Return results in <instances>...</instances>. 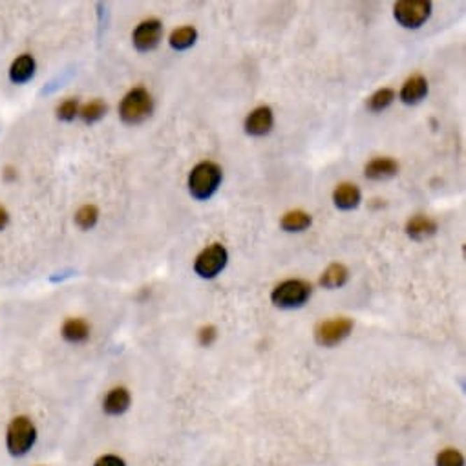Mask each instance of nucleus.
I'll list each match as a JSON object with an SVG mask.
<instances>
[{"label": "nucleus", "instance_id": "24", "mask_svg": "<svg viewBox=\"0 0 466 466\" xmlns=\"http://www.w3.org/2000/svg\"><path fill=\"white\" fill-rule=\"evenodd\" d=\"M79 115V101L77 99H66L57 106V118L62 121H71Z\"/></svg>", "mask_w": 466, "mask_h": 466}, {"label": "nucleus", "instance_id": "3", "mask_svg": "<svg viewBox=\"0 0 466 466\" xmlns=\"http://www.w3.org/2000/svg\"><path fill=\"white\" fill-rule=\"evenodd\" d=\"M37 439V430H35L34 423L28 417H15L8 426V433H6V444L10 450L11 456L20 457L31 450Z\"/></svg>", "mask_w": 466, "mask_h": 466}, {"label": "nucleus", "instance_id": "28", "mask_svg": "<svg viewBox=\"0 0 466 466\" xmlns=\"http://www.w3.org/2000/svg\"><path fill=\"white\" fill-rule=\"evenodd\" d=\"M13 178H17V172H15L13 169H6L4 172V179H8V181H11Z\"/></svg>", "mask_w": 466, "mask_h": 466}, {"label": "nucleus", "instance_id": "1", "mask_svg": "<svg viewBox=\"0 0 466 466\" xmlns=\"http://www.w3.org/2000/svg\"><path fill=\"white\" fill-rule=\"evenodd\" d=\"M222 167L212 161H202L189 176V190L196 199H209L222 183Z\"/></svg>", "mask_w": 466, "mask_h": 466}, {"label": "nucleus", "instance_id": "8", "mask_svg": "<svg viewBox=\"0 0 466 466\" xmlns=\"http://www.w3.org/2000/svg\"><path fill=\"white\" fill-rule=\"evenodd\" d=\"M163 35V24L157 19H148L143 20L136 29H134V46L139 52H150L154 50L161 41Z\"/></svg>", "mask_w": 466, "mask_h": 466}, {"label": "nucleus", "instance_id": "2", "mask_svg": "<svg viewBox=\"0 0 466 466\" xmlns=\"http://www.w3.org/2000/svg\"><path fill=\"white\" fill-rule=\"evenodd\" d=\"M154 112V99L145 88L130 90L119 106V115L127 125H139Z\"/></svg>", "mask_w": 466, "mask_h": 466}, {"label": "nucleus", "instance_id": "18", "mask_svg": "<svg viewBox=\"0 0 466 466\" xmlns=\"http://www.w3.org/2000/svg\"><path fill=\"white\" fill-rule=\"evenodd\" d=\"M311 222H313V218H311V214H307V212L291 211L288 212V214H283L280 225H282L283 231L300 232L304 231V229H307V227L311 225Z\"/></svg>", "mask_w": 466, "mask_h": 466}, {"label": "nucleus", "instance_id": "17", "mask_svg": "<svg viewBox=\"0 0 466 466\" xmlns=\"http://www.w3.org/2000/svg\"><path fill=\"white\" fill-rule=\"evenodd\" d=\"M62 337L68 340V342H85L90 337V325L88 322H85L83 318H70V320L64 322L62 325Z\"/></svg>", "mask_w": 466, "mask_h": 466}, {"label": "nucleus", "instance_id": "13", "mask_svg": "<svg viewBox=\"0 0 466 466\" xmlns=\"http://www.w3.org/2000/svg\"><path fill=\"white\" fill-rule=\"evenodd\" d=\"M399 172V163L391 157H377L366 165V178L381 181V179L393 178Z\"/></svg>", "mask_w": 466, "mask_h": 466}, {"label": "nucleus", "instance_id": "22", "mask_svg": "<svg viewBox=\"0 0 466 466\" xmlns=\"http://www.w3.org/2000/svg\"><path fill=\"white\" fill-rule=\"evenodd\" d=\"M99 220V211L95 205H85L76 214V223L80 229H92Z\"/></svg>", "mask_w": 466, "mask_h": 466}, {"label": "nucleus", "instance_id": "27", "mask_svg": "<svg viewBox=\"0 0 466 466\" xmlns=\"http://www.w3.org/2000/svg\"><path fill=\"white\" fill-rule=\"evenodd\" d=\"M10 216H8V212H6L4 207H0V229H4L6 223H8Z\"/></svg>", "mask_w": 466, "mask_h": 466}, {"label": "nucleus", "instance_id": "26", "mask_svg": "<svg viewBox=\"0 0 466 466\" xmlns=\"http://www.w3.org/2000/svg\"><path fill=\"white\" fill-rule=\"evenodd\" d=\"M94 466H127V465H125V461H122L121 457L112 456V453H110V456L99 457V459L95 461Z\"/></svg>", "mask_w": 466, "mask_h": 466}, {"label": "nucleus", "instance_id": "12", "mask_svg": "<svg viewBox=\"0 0 466 466\" xmlns=\"http://www.w3.org/2000/svg\"><path fill=\"white\" fill-rule=\"evenodd\" d=\"M435 231H437V223L433 222L432 218L424 216V214H417L406 223V234L410 236L411 240H426V238L435 234Z\"/></svg>", "mask_w": 466, "mask_h": 466}, {"label": "nucleus", "instance_id": "4", "mask_svg": "<svg viewBox=\"0 0 466 466\" xmlns=\"http://www.w3.org/2000/svg\"><path fill=\"white\" fill-rule=\"evenodd\" d=\"M313 288L306 280H285L278 288H274L271 300L276 307L282 309H295V307L304 306L309 300Z\"/></svg>", "mask_w": 466, "mask_h": 466}, {"label": "nucleus", "instance_id": "9", "mask_svg": "<svg viewBox=\"0 0 466 466\" xmlns=\"http://www.w3.org/2000/svg\"><path fill=\"white\" fill-rule=\"evenodd\" d=\"M273 125H274L273 110L269 108V106H258V108L253 110V112L247 115L243 128L249 136L260 137L271 132Z\"/></svg>", "mask_w": 466, "mask_h": 466}, {"label": "nucleus", "instance_id": "15", "mask_svg": "<svg viewBox=\"0 0 466 466\" xmlns=\"http://www.w3.org/2000/svg\"><path fill=\"white\" fill-rule=\"evenodd\" d=\"M349 278V271L342 264H331L320 276V285L325 289L342 288Z\"/></svg>", "mask_w": 466, "mask_h": 466}, {"label": "nucleus", "instance_id": "11", "mask_svg": "<svg viewBox=\"0 0 466 466\" xmlns=\"http://www.w3.org/2000/svg\"><path fill=\"white\" fill-rule=\"evenodd\" d=\"M360 198H362L360 189H358L357 185H353V183L339 185L333 192L334 207L340 209V211H351V209L358 207Z\"/></svg>", "mask_w": 466, "mask_h": 466}, {"label": "nucleus", "instance_id": "7", "mask_svg": "<svg viewBox=\"0 0 466 466\" xmlns=\"http://www.w3.org/2000/svg\"><path fill=\"white\" fill-rule=\"evenodd\" d=\"M351 330H353V320L346 318V316H340V318L322 322L315 330V339L320 346L331 348V346L340 344L342 340L348 339Z\"/></svg>", "mask_w": 466, "mask_h": 466}, {"label": "nucleus", "instance_id": "25", "mask_svg": "<svg viewBox=\"0 0 466 466\" xmlns=\"http://www.w3.org/2000/svg\"><path fill=\"white\" fill-rule=\"evenodd\" d=\"M216 337H218V331L214 325H205V327H202L198 333V340L202 346H211L212 342L216 340Z\"/></svg>", "mask_w": 466, "mask_h": 466}, {"label": "nucleus", "instance_id": "5", "mask_svg": "<svg viewBox=\"0 0 466 466\" xmlns=\"http://www.w3.org/2000/svg\"><path fill=\"white\" fill-rule=\"evenodd\" d=\"M393 15L400 26L415 29L430 19L432 2L430 0H400L393 8Z\"/></svg>", "mask_w": 466, "mask_h": 466}, {"label": "nucleus", "instance_id": "19", "mask_svg": "<svg viewBox=\"0 0 466 466\" xmlns=\"http://www.w3.org/2000/svg\"><path fill=\"white\" fill-rule=\"evenodd\" d=\"M198 38V31L192 26H183V28L174 29L172 35H170V46L178 50V52H183V50H189L190 46H194Z\"/></svg>", "mask_w": 466, "mask_h": 466}, {"label": "nucleus", "instance_id": "20", "mask_svg": "<svg viewBox=\"0 0 466 466\" xmlns=\"http://www.w3.org/2000/svg\"><path fill=\"white\" fill-rule=\"evenodd\" d=\"M393 101H395V90L382 88L377 90V92L367 99L366 104L372 112H382V110H386Z\"/></svg>", "mask_w": 466, "mask_h": 466}, {"label": "nucleus", "instance_id": "23", "mask_svg": "<svg viewBox=\"0 0 466 466\" xmlns=\"http://www.w3.org/2000/svg\"><path fill=\"white\" fill-rule=\"evenodd\" d=\"M435 466H465V457L459 450L448 448L444 452H441L435 459Z\"/></svg>", "mask_w": 466, "mask_h": 466}, {"label": "nucleus", "instance_id": "16", "mask_svg": "<svg viewBox=\"0 0 466 466\" xmlns=\"http://www.w3.org/2000/svg\"><path fill=\"white\" fill-rule=\"evenodd\" d=\"M35 73V61L31 55H20L19 59H15L11 64L10 77L13 83H26L34 77Z\"/></svg>", "mask_w": 466, "mask_h": 466}, {"label": "nucleus", "instance_id": "21", "mask_svg": "<svg viewBox=\"0 0 466 466\" xmlns=\"http://www.w3.org/2000/svg\"><path fill=\"white\" fill-rule=\"evenodd\" d=\"M106 110L108 108H106V104H104L103 101L94 99V101H90V103H86L85 106L79 110V115L83 118V121L95 122L103 118L104 113H106Z\"/></svg>", "mask_w": 466, "mask_h": 466}, {"label": "nucleus", "instance_id": "14", "mask_svg": "<svg viewBox=\"0 0 466 466\" xmlns=\"http://www.w3.org/2000/svg\"><path fill=\"white\" fill-rule=\"evenodd\" d=\"M130 406V393L127 388H113L108 391V395L104 397L103 408L108 415H121L128 410Z\"/></svg>", "mask_w": 466, "mask_h": 466}, {"label": "nucleus", "instance_id": "10", "mask_svg": "<svg viewBox=\"0 0 466 466\" xmlns=\"http://www.w3.org/2000/svg\"><path fill=\"white\" fill-rule=\"evenodd\" d=\"M426 95H428V80L423 76L410 77L400 90V101L404 104H419Z\"/></svg>", "mask_w": 466, "mask_h": 466}, {"label": "nucleus", "instance_id": "6", "mask_svg": "<svg viewBox=\"0 0 466 466\" xmlns=\"http://www.w3.org/2000/svg\"><path fill=\"white\" fill-rule=\"evenodd\" d=\"M229 253L223 245L212 243L203 249L194 262V271L202 278H214L227 265Z\"/></svg>", "mask_w": 466, "mask_h": 466}]
</instances>
